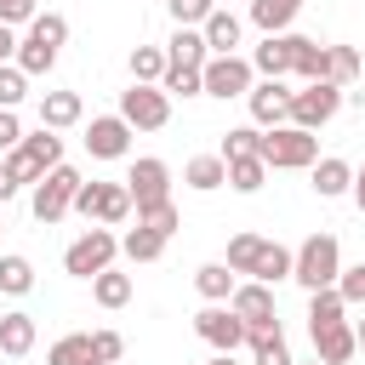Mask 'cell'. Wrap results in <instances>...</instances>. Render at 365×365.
<instances>
[{
    "label": "cell",
    "instance_id": "11a10c76",
    "mask_svg": "<svg viewBox=\"0 0 365 365\" xmlns=\"http://www.w3.org/2000/svg\"><path fill=\"white\" fill-rule=\"evenodd\" d=\"M308 365H325V359H319V354H314V359H308Z\"/></svg>",
    "mask_w": 365,
    "mask_h": 365
},
{
    "label": "cell",
    "instance_id": "e575fe53",
    "mask_svg": "<svg viewBox=\"0 0 365 365\" xmlns=\"http://www.w3.org/2000/svg\"><path fill=\"white\" fill-rule=\"evenodd\" d=\"M251 365H297L285 348V331H257L251 336Z\"/></svg>",
    "mask_w": 365,
    "mask_h": 365
},
{
    "label": "cell",
    "instance_id": "5b68a950",
    "mask_svg": "<svg viewBox=\"0 0 365 365\" xmlns=\"http://www.w3.org/2000/svg\"><path fill=\"white\" fill-rule=\"evenodd\" d=\"M336 114H342V86H336V80H308V86L291 91V125L319 131V125H331Z\"/></svg>",
    "mask_w": 365,
    "mask_h": 365
},
{
    "label": "cell",
    "instance_id": "9c48e42d",
    "mask_svg": "<svg viewBox=\"0 0 365 365\" xmlns=\"http://www.w3.org/2000/svg\"><path fill=\"white\" fill-rule=\"evenodd\" d=\"M120 114L131 120V131H160V125L171 120V91H165V86L131 80V86L120 91Z\"/></svg>",
    "mask_w": 365,
    "mask_h": 365
},
{
    "label": "cell",
    "instance_id": "d590c367",
    "mask_svg": "<svg viewBox=\"0 0 365 365\" xmlns=\"http://www.w3.org/2000/svg\"><path fill=\"white\" fill-rule=\"evenodd\" d=\"M23 148L51 171V165H63V137L51 131V125H40V131H23Z\"/></svg>",
    "mask_w": 365,
    "mask_h": 365
},
{
    "label": "cell",
    "instance_id": "7a4b0ae2",
    "mask_svg": "<svg viewBox=\"0 0 365 365\" xmlns=\"http://www.w3.org/2000/svg\"><path fill=\"white\" fill-rule=\"evenodd\" d=\"M80 182H86V177H80L68 160H63V165H51V171L34 182V194H29V211H34V222H46V228H51V222H63V217L74 211V194H80Z\"/></svg>",
    "mask_w": 365,
    "mask_h": 365
},
{
    "label": "cell",
    "instance_id": "4316f807",
    "mask_svg": "<svg viewBox=\"0 0 365 365\" xmlns=\"http://www.w3.org/2000/svg\"><path fill=\"white\" fill-rule=\"evenodd\" d=\"M46 365H97V354H91V331H68V336H57L51 354H46Z\"/></svg>",
    "mask_w": 365,
    "mask_h": 365
},
{
    "label": "cell",
    "instance_id": "484cf974",
    "mask_svg": "<svg viewBox=\"0 0 365 365\" xmlns=\"http://www.w3.org/2000/svg\"><path fill=\"white\" fill-rule=\"evenodd\" d=\"M0 291L6 297H29L34 291V262L17 251H0Z\"/></svg>",
    "mask_w": 365,
    "mask_h": 365
},
{
    "label": "cell",
    "instance_id": "44dd1931",
    "mask_svg": "<svg viewBox=\"0 0 365 365\" xmlns=\"http://www.w3.org/2000/svg\"><path fill=\"white\" fill-rule=\"evenodd\" d=\"M0 354L6 359H23V354H34V314H0Z\"/></svg>",
    "mask_w": 365,
    "mask_h": 365
},
{
    "label": "cell",
    "instance_id": "836d02e7",
    "mask_svg": "<svg viewBox=\"0 0 365 365\" xmlns=\"http://www.w3.org/2000/svg\"><path fill=\"white\" fill-rule=\"evenodd\" d=\"M262 245H268V240L245 228V234H234V240H228V257H222V262H228L234 274H251V268H257V257H262Z\"/></svg>",
    "mask_w": 365,
    "mask_h": 365
},
{
    "label": "cell",
    "instance_id": "4dcf8cb0",
    "mask_svg": "<svg viewBox=\"0 0 365 365\" xmlns=\"http://www.w3.org/2000/svg\"><path fill=\"white\" fill-rule=\"evenodd\" d=\"M342 314H348V297H342L336 285L308 291V325H331V319H342Z\"/></svg>",
    "mask_w": 365,
    "mask_h": 365
},
{
    "label": "cell",
    "instance_id": "681fc988",
    "mask_svg": "<svg viewBox=\"0 0 365 365\" xmlns=\"http://www.w3.org/2000/svg\"><path fill=\"white\" fill-rule=\"evenodd\" d=\"M0 63H17V29L0 23Z\"/></svg>",
    "mask_w": 365,
    "mask_h": 365
},
{
    "label": "cell",
    "instance_id": "7bdbcfd3",
    "mask_svg": "<svg viewBox=\"0 0 365 365\" xmlns=\"http://www.w3.org/2000/svg\"><path fill=\"white\" fill-rule=\"evenodd\" d=\"M331 80L336 86H354L359 80V51L354 46H331Z\"/></svg>",
    "mask_w": 365,
    "mask_h": 365
},
{
    "label": "cell",
    "instance_id": "f546056e",
    "mask_svg": "<svg viewBox=\"0 0 365 365\" xmlns=\"http://www.w3.org/2000/svg\"><path fill=\"white\" fill-rule=\"evenodd\" d=\"M91 297H97V308H125V302H131V274L103 268V274L91 279Z\"/></svg>",
    "mask_w": 365,
    "mask_h": 365
},
{
    "label": "cell",
    "instance_id": "f6af8a7d",
    "mask_svg": "<svg viewBox=\"0 0 365 365\" xmlns=\"http://www.w3.org/2000/svg\"><path fill=\"white\" fill-rule=\"evenodd\" d=\"M91 354H97V365H114V359L125 354V336L103 325V331H91Z\"/></svg>",
    "mask_w": 365,
    "mask_h": 365
},
{
    "label": "cell",
    "instance_id": "7402d4cb",
    "mask_svg": "<svg viewBox=\"0 0 365 365\" xmlns=\"http://www.w3.org/2000/svg\"><path fill=\"white\" fill-rule=\"evenodd\" d=\"M234 285H240V274H234L228 262H200V268H194V291H200L205 302H228Z\"/></svg>",
    "mask_w": 365,
    "mask_h": 365
},
{
    "label": "cell",
    "instance_id": "2e32d148",
    "mask_svg": "<svg viewBox=\"0 0 365 365\" xmlns=\"http://www.w3.org/2000/svg\"><path fill=\"white\" fill-rule=\"evenodd\" d=\"M80 120H86V97H80V91H40V125L68 131V125H80Z\"/></svg>",
    "mask_w": 365,
    "mask_h": 365
},
{
    "label": "cell",
    "instance_id": "7c38bea8",
    "mask_svg": "<svg viewBox=\"0 0 365 365\" xmlns=\"http://www.w3.org/2000/svg\"><path fill=\"white\" fill-rule=\"evenodd\" d=\"M125 188H131V211L160 205V200H171V165H165V160H154V154H143V160L131 165Z\"/></svg>",
    "mask_w": 365,
    "mask_h": 365
},
{
    "label": "cell",
    "instance_id": "5bb4252c",
    "mask_svg": "<svg viewBox=\"0 0 365 365\" xmlns=\"http://www.w3.org/2000/svg\"><path fill=\"white\" fill-rule=\"evenodd\" d=\"M308 336H314V354H319L325 365H348V359L359 354V331H354L348 319H331V325H308Z\"/></svg>",
    "mask_w": 365,
    "mask_h": 365
},
{
    "label": "cell",
    "instance_id": "8992f818",
    "mask_svg": "<svg viewBox=\"0 0 365 365\" xmlns=\"http://www.w3.org/2000/svg\"><path fill=\"white\" fill-rule=\"evenodd\" d=\"M74 211L86 222H103V228H120L131 217V188L125 182H80L74 194Z\"/></svg>",
    "mask_w": 365,
    "mask_h": 365
},
{
    "label": "cell",
    "instance_id": "6da1fadb",
    "mask_svg": "<svg viewBox=\"0 0 365 365\" xmlns=\"http://www.w3.org/2000/svg\"><path fill=\"white\" fill-rule=\"evenodd\" d=\"M257 154L268 160V171H308L319 160V137L302 131V125H268Z\"/></svg>",
    "mask_w": 365,
    "mask_h": 365
},
{
    "label": "cell",
    "instance_id": "c3c4849f",
    "mask_svg": "<svg viewBox=\"0 0 365 365\" xmlns=\"http://www.w3.org/2000/svg\"><path fill=\"white\" fill-rule=\"evenodd\" d=\"M23 143V120H17V108H0V154H11Z\"/></svg>",
    "mask_w": 365,
    "mask_h": 365
},
{
    "label": "cell",
    "instance_id": "816d5d0a",
    "mask_svg": "<svg viewBox=\"0 0 365 365\" xmlns=\"http://www.w3.org/2000/svg\"><path fill=\"white\" fill-rule=\"evenodd\" d=\"M11 194H17V182H11V171H6V160H0V205H6Z\"/></svg>",
    "mask_w": 365,
    "mask_h": 365
},
{
    "label": "cell",
    "instance_id": "9f6ffc18",
    "mask_svg": "<svg viewBox=\"0 0 365 365\" xmlns=\"http://www.w3.org/2000/svg\"><path fill=\"white\" fill-rule=\"evenodd\" d=\"M0 228H6V211H0Z\"/></svg>",
    "mask_w": 365,
    "mask_h": 365
},
{
    "label": "cell",
    "instance_id": "9a60e30c",
    "mask_svg": "<svg viewBox=\"0 0 365 365\" xmlns=\"http://www.w3.org/2000/svg\"><path fill=\"white\" fill-rule=\"evenodd\" d=\"M291 57H297V34L285 29V34H262V46L251 51V68L262 74V80H285L291 74Z\"/></svg>",
    "mask_w": 365,
    "mask_h": 365
},
{
    "label": "cell",
    "instance_id": "ffe728a7",
    "mask_svg": "<svg viewBox=\"0 0 365 365\" xmlns=\"http://www.w3.org/2000/svg\"><path fill=\"white\" fill-rule=\"evenodd\" d=\"M182 182H188L194 194H217V188L228 182V160H222V154H194V160L182 165Z\"/></svg>",
    "mask_w": 365,
    "mask_h": 365
},
{
    "label": "cell",
    "instance_id": "277c9868",
    "mask_svg": "<svg viewBox=\"0 0 365 365\" xmlns=\"http://www.w3.org/2000/svg\"><path fill=\"white\" fill-rule=\"evenodd\" d=\"M114 257H120V234L103 228V222H91V228L63 251V274H74V279H97L103 268H114Z\"/></svg>",
    "mask_w": 365,
    "mask_h": 365
},
{
    "label": "cell",
    "instance_id": "f35d334b",
    "mask_svg": "<svg viewBox=\"0 0 365 365\" xmlns=\"http://www.w3.org/2000/svg\"><path fill=\"white\" fill-rule=\"evenodd\" d=\"M262 148V125H234L228 137H222V160H245V154H257Z\"/></svg>",
    "mask_w": 365,
    "mask_h": 365
},
{
    "label": "cell",
    "instance_id": "f1b7e54d",
    "mask_svg": "<svg viewBox=\"0 0 365 365\" xmlns=\"http://www.w3.org/2000/svg\"><path fill=\"white\" fill-rule=\"evenodd\" d=\"M262 182H268V160H262V154L228 160V188H234V194H257Z\"/></svg>",
    "mask_w": 365,
    "mask_h": 365
},
{
    "label": "cell",
    "instance_id": "60d3db41",
    "mask_svg": "<svg viewBox=\"0 0 365 365\" xmlns=\"http://www.w3.org/2000/svg\"><path fill=\"white\" fill-rule=\"evenodd\" d=\"M171 97H205V80H200V68H171L165 63V80H160Z\"/></svg>",
    "mask_w": 365,
    "mask_h": 365
},
{
    "label": "cell",
    "instance_id": "8d00e7d4",
    "mask_svg": "<svg viewBox=\"0 0 365 365\" xmlns=\"http://www.w3.org/2000/svg\"><path fill=\"white\" fill-rule=\"evenodd\" d=\"M17 68H23V74H51V68H57V51L23 34V40H17Z\"/></svg>",
    "mask_w": 365,
    "mask_h": 365
},
{
    "label": "cell",
    "instance_id": "b9f144b4",
    "mask_svg": "<svg viewBox=\"0 0 365 365\" xmlns=\"http://www.w3.org/2000/svg\"><path fill=\"white\" fill-rule=\"evenodd\" d=\"M29 97V74L17 63H0V108H17Z\"/></svg>",
    "mask_w": 365,
    "mask_h": 365
},
{
    "label": "cell",
    "instance_id": "f5cc1de1",
    "mask_svg": "<svg viewBox=\"0 0 365 365\" xmlns=\"http://www.w3.org/2000/svg\"><path fill=\"white\" fill-rule=\"evenodd\" d=\"M205 365H234V354H217V359H205Z\"/></svg>",
    "mask_w": 365,
    "mask_h": 365
},
{
    "label": "cell",
    "instance_id": "7dc6e473",
    "mask_svg": "<svg viewBox=\"0 0 365 365\" xmlns=\"http://www.w3.org/2000/svg\"><path fill=\"white\" fill-rule=\"evenodd\" d=\"M34 11H40V0H0V23H11V29H29Z\"/></svg>",
    "mask_w": 365,
    "mask_h": 365
},
{
    "label": "cell",
    "instance_id": "52a82bcc",
    "mask_svg": "<svg viewBox=\"0 0 365 365\" xmlns=\"http://www.w3.org/2000/svg\"><path fill=\"white\" fill-rule=\"evenodd\" d=\"M200 80H205V97H245L251 86H257V68H251V57H240V51H211V63L200 68Z\"/></svg>",
    "mask_w": 365,
    "mask_h": 365
},
{
    "label": "cell",
    "instance_id": "ee69618b",
    "mask_svg": "<svg viewBox=\"0 0 365 365\" xmlns=\"http://www.w3.org/2000/svg\"><path fill=\"white\" fill-rule=\"evenodd\" d=\"M137 222H148V228H160V234H177V228H182V217H177V205H171V200H160V205L137 211Z\"/></svg>",
    "mask_w": 365,
    "mask_h": 365
},
{
    "label": "cell",
    "instance_id": "30bf717a",
    "mask_svg": "<svg viewBox=\"0 0 365 365\" xmlns=\"http://www.w3.org/2000/svg\"><path fill=\"white\" fill-rule=\"evenodd\" d=\"M228 308L245 319V331H251V336H257V331H279V302H274V285H262V279L234 285Z\"/></svg>",
    "mask_w": 365,
    "mask_h": 365
},
{
    "label": "cell",
    "instance_id": "e0dca14e",
    "mask_svg": "<svg viewBox=\"0 0 365 365\" xmlns=\"http://www.w3.org/2000/svg\"><path fill=\"white\" fill-rule=\"evenodd\" d=\"M308 177H314V194H319V200H342V194L354 188V165H348L342 154L314 160V165H308Z\"/></svg>",
    "mask_w": 365,
    "mask_h": 365
},
{
    "label": "cell",
    "instance_id": "cb8c5ba5",
    "mask_svg": "<svg viewBox=\"0 0 365 365\" xmlns=\"http://www.w3.org/2000/svg\"><path fill=\"white\" fill-rule=\"evenodd\" d=\"M297 11H302V0H251V23L262 34H285L297 23Z\"/></svg>",
    "mask_w": 365,
    "mask_h": 365
},
{
    "label": "cell",
    "instance_id": "74e56055",
    "mask_svg": "<svg viewBox=\"0 0 365 365\" xmlns=\"http://www.w3.org/2000/svg\"><path fill=\"white\" fill-rule=\"evenodd\" d=\"M0 160H6V171H11V182H17V188H34V182L46 177V165H40V160H34L23 143H17L11 154H0Z\"/></svg>",
    "mask_w": 365,
    "mask_h": 365
},
{
    "label": "cell",
    "instance_id": "d6a6232c",
    "mask_svg": "<svg viewBox=\"0 0 365 365\" xmlns=\"http://www.w3.org/2000/svg\"><path fill=\"white\" fill-rule=\"evenodd\" d=\"M131 80L160 86L165 80V46H131Z\"/></svg>",
    "mask_w": 365,
    "mask_h": 365
},
{
    "label": "cell",
    "instance_id": "603a6c76",
    "mask_svg": "<svg viewBox=\"0 0 365 365\" xmlns=\"http://www.w3.org/2000/svg\"><path fill=\"white\" fill-rule=\"evenodd\" d=\"M165 240H171V234H160V228L137 222L131 234H120V251H125L131 262H160V257H165Z\"/></svg>",
    "mask_w": 365,
    "mask_h": 365
},
{
    "label": "cell",
    "instance_id": "ac0fdd59",
    "mask_svg": "<svg viewBox=\"0 0 365 365\" xmlns=\"http://www.w3.org/2000/svg\"><path fill=\"white\" fill-rule=\"evenodd\" d=\"M165 63H171V68H205V63H211L205 34H200V29H177V34L165 40Z\"/></svg>",
    "mask_w": 365,
    "mask_h": 365
},
{
    "label": "cell",
    "instance_id": "d4e9b609",
    "mask_svg": "<svg viewBox=\"0 0 365 365\" xmlns=\"http://www.w3.org/2000/svg\"><path fill=\"white\" fill-rule=\"evenodd\" d=\"M291 268H297V251H285L279 240H268V245H262V257H257V268H251V279L279 285V279H291Z\"/></svg>",
    "mask_w": 365,
    "mask_h": 365
},
{
    "label": "cell",
    "instance_id": "db71d44e",
    "mask_svg": "<svg viewBox=\"0 0 365 365\" xmlns=\"http://www.w3.org/2000/svg\"><path fill=\"white\" fill-rule=\"evenodd\" d=\"M354 331H359V348H365V319H359V325H354Z\"/></svg>",
    "mask_w": 365,
    "mask_h": 365
},
{
    "label": "cell",
    "instance_id": "ba28073f",
    "mask_svg": "<svg viewBox=\"0 0 365 365\" xmlns=\"http://www.w3.org/2000/svg\"><path fill=\"white\" fill-rule=\"evenodd\" d=\"M194 336H200L205 348H217V354H234V348H245V342H251L245 319H240L228 302H205V308L194 314Z\"/></svg>",
    "mask_w": 365,
    "mask_h": 365
},
{
    "label": "cell",
    "instance_id": "f907efd6",
    "mask_svg": "<svg viewBox=\"0 0 365 365\" xmlns=\"http://www.w3.org/2000/svg\"><path fill=\"white\" fill-rule=\"evenodd\" d=\"M348 194H354V205H359V217H365V165L354 171V188H348Z\"/></svg>",
    "mask_w": 365,
    "mask_h": 365
},
{
    "label": "cell",
    "instance_id": "ab89813d",
    "mask_svg": "<svg viewBox=\"0 0 365 365\" xmlns=\"http://www.w3.org/2000/svg\"><path fill=\"white\" fill-rule=\"evenodd\" d=\"M165 11H171L177 29H200V23L217 11V0H165Z\"/></svg>",
    "mask_w": 365,
    "mask_h": 365
},
{
    "label": "cell",
    "instance_id": "4fadbf2b",
    "mask_svg": "<svg viewBox=\"0 0 365 365\" xmlns=\"http://www.w3.org/2000/svg\"><path fill=\"white\" fill-rule=\"evenodd\" d=\"M245 108H251V125H291V86L285 80H257L245 91Z\"/></svg>",
    "mask_w": 365,
    "mask_h": 365
},
{
    "label": "cell",
    "instance_id": "bcb514c9",
    "mask_svg": "<svg viewBox=\"0 0 365 365\" xmlns=\"http://www.w3.org/2000/svg\"><path fill=\"white\" fill-rule=\"evenodd\" d=\"M336 291L348 297V308H359V302H365V262H354V268H342V279H336Z\"/></svg>",
    "mask_w": 365,
    "mask_h": 365
},
{
    "label": "cell",
    "instance_id": "1f68e13d",
    "mask_svg": "<svg viewBox=\"0 0 365 365\" xmlns=\"http://www.w3.org/2000/svg\"><path fill=\"white\" fill-rule=\"evenodd\" d=\"M29 40H40V46H51V51H63V46H68V17H63V11H34Z\"/></svg>",
    "mask_w": 365,
    "mask_h": 365
},
{
    "label": "cell",
    "instance_id": "d6986e66",
    "mask_svg": "<svg viewBox=\"0 0 365 365\" xmlns=\"http://www.w3.org/2000/svg\"><path fill=\"white\" fill-rule=\"evenodd\" d=\"M291 74L308 86V80H331V46H319V40H308V34H297V57H291Z\"/></svg>",
    "mask_w": 365,
    "mask_h": 365
},
{
    "label": "cell",
    "instance_id": "8fae6325",
    "mask_svg": "<svg viewBox=\"0 0 365 365\" xmlns=\"http://www.w3.org/2000/svg\"><path fill=\"white\" fill-rule=\"evenodd\" d=\"M86 154H91V160H125V154H131V120H125V114H91V125H86Z\"/></svg>",
    "mask_w": 365,
    "mask_h": 365
},
{
    "label": "cell",
    "instance_id": "83f0119b",
    "mask_svg": "<svg viewBox=\"0 0 365 365\" xmlns=\"http://www.w3.org/2000/svg\"><path fill=\"white\" fill-rule=\"evenodd\" d=\"M200 34H205V46H211V51H234V46H240V17L217 6V11L200 23Z\"/></svg>",
    "mask_w": 365,
    "mask_h": 365
},
{
    "label": "cell",
    "instance_id": "3957f363",
    "mask_svg": "<svg viewBox=\"0 0 365 365\" xmlns=\"http://www.w3.org/2000/svg\"><path fill=\"white\" fill-rule=\"evenodd\" d=\"M291 279H297L302 291L336 285V279H342V245H336V234H308V240L297 245V268H291Z\"/></svg>",
    "mask_w": 365,
    "mask_h": 365
}]
</instances>
